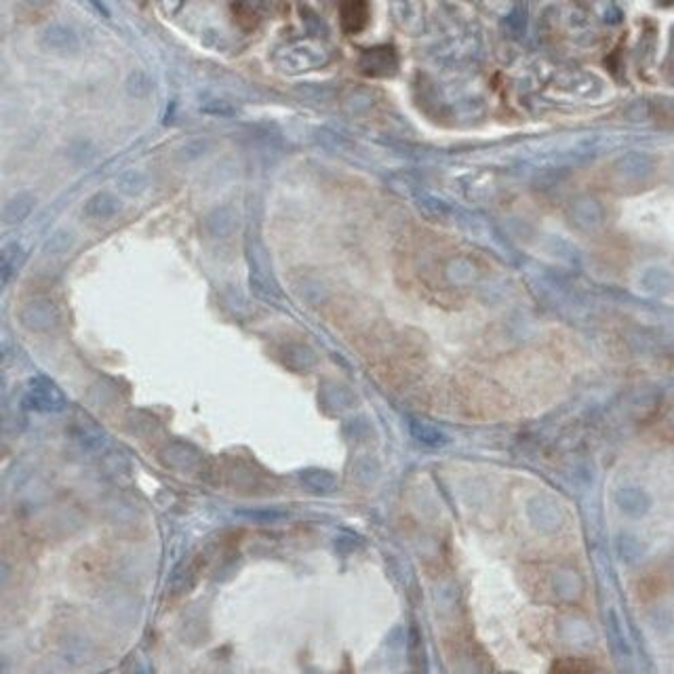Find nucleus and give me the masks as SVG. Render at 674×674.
I'll return each mask as SVG.
<instances>
[{
    "instance_id": "1a4fd4ad",
    "label": "nucleus",
    "mask_w": 674,
    "mask_h": 674,
    "mask_svg": "<svg viewBox=\"0 0 674 674\" xmlns=\"http://www.w3.org/2000/svg\"><path fill=\"white\" fill-rule=\"evenodd\" d=\"M618 504L630 516H640V514H645L649 510V497H647V494H643L640 489H636V487L622 489L618 494Z\"/></svg>"
},
{
    "instance_id": "ddd939ff",
    "label": "nucleus",
    "mask_w": 674,
    "mask_h": 674,
    "mask_svg": "<svg viewBox=\"0 0 674 674\" xmlns=\"http://www.w3.org/2000/svg\"><path fill=\"white\" fill-rule=\"evenodd\" d=\"M200 112L211 114V116L230 118V116H234V114H236V106H234V103H230L228 99H222V97H211V99H207V101H203V103H200Z\"/></svg>"
},
{
    "instance_id": "7ed1b4c3",
    "label": "nucleus",
    "mask_w": 674,
    "mask_h": 674,
    "mask_svg": "<svg viewBox=\"0 0 674 674\" xmlns=\"http://www.w3.org/2000/svg\"><path fill=\"white\" fill-rule=\"evenodd\" d=\"M41 41H43V45L48 51L61 53V55H70V53L81 48L78 34L74 32V28H70L66 24H51V26H46Z\"/></svg>"
},
{
    "instance_id": "39448f33",
    "label": "nucleus",
    "mask_w": 674,
    "mask_h": 674,
    "mask_svg": "<svg viewBox=\"0 0 674 674\" xmlns=\"http://www.w3.org/2000/svg\"><path fill=\"white\" fill-rule=\"evenodd\" d=\"M121 211V200L110 192H97L85 205V213L91 220H110Z\"/></svg>"
},
{
    "instance_id": "6e6552de",
    "label": "nucleus",
    "mask_w": 674,
    "mask_h": 674,
    "mask_svg": "<svg viewBox=\"0 0 674 674\" xmlns=\"http://www.w3.org/2000/svg\"><path fill=\"white\" fill-rule=\"evenodd\" d=\"M32 207H34V196L28 194V192H21V194L13 196L6 203V207L2 211V220L6 224H19V222H24L30 215Z\"/></svg>"
},
{
    "instance_id": "423d86ee",
    "label": "nucleus",
    "mask_w": 674,
    "mask_h": 674,
    "mask_svg": "<svg viewBox=\"0 0 674 674\" xmlns=\"http://www.w3.org/2000/svg\"><path fill=\"white\" fill-rule=\"evenodd\" d=\"M55 308L48 304V302H32L24 312H21V320L26 327L30 329H48L55 325Z\"/></svg>"
},
{
    "instance_id": "2eb2a0df",
    "label": "nucleus",
    "mask_w": 674,
    "mask_h": 674,
    "mask_svg": "<svg viewBox=\"0 0 674 674\" xmlns=\"http://www.w3.org/2000/svg\"><path fill=\"white\" fill-rule=\"evenodd\" d=\"M118 185H121V190H125V192H129V194H135V192H141V190H143L145 178H143L139 171H127V173H123V175L118 178Z\"/></svg>"
},
{
    "instance_id": "f257e3e1",
    "label": "nucleus",
    "mask_w": 674,
    "mask_h": 674,
    "mask_svg": "<svg viewBox=\"0 0 674 674\" xmlns=\"http://www.w3.org/2000/svg\"><path fill=\"white\" fill-rule=\"evenodd\" d=\"M26 407L34 409V411H53V413H59L66 409V397L63 392L53 384L48 382L46 377H36L30 382V390L24 399Z\"/></svg>"
},
{
    "instance_id": "f8f14e48",
    "label": "nucleus",
    "mask_w": 674,
    "mask_h": 674,
    "mask_svg": "<svg viewBox=\"0 0 674 674\" xmlns=\"http://www.w3.org/2000/svg\"><path fill=\"white\" fill-rule=\"evenodd\" d=\"M19 260H21V249H19V245H6V247L2 249V262H0V264H2V287L9 285L13 272L19 266Z\"/></svg>"
},
{
    "instance_id": "9d476101",
    "label": "nucleus",
    "mask_w": 674,
    "mask_h": 674,
    "mask_svg": "<svg viewBox=\"0 0 674 674\" xmlns=\"http://www.w3.org/2000/svg\"><path fill=\"white\" fill-rule=\"evenodd\" d=\"M409 430H411V434H413L422 445H428V447H443V445L447 443V436H445L439 428H434V426H430V424H426V422H411V424H409Z\"/></svg>"
},
{
    "instance_id": "0eeeda50",
    "label": "nucleus",
    "mask_w": 674,
    "mask_h": 674,
    "mask_svg": "<svg viewBox=\"0 0 674 674\" xmlns=\"http://www.w3.org/2000/svg\"><path fill=\"white\" fill-rule=\"evenodd\" d=\"M342 24L346 32H360L367 24V0H342Z\"/></svg>"
},
{
    "instance_id": "f03ea898",
    "label": "nucleus",
    "mask_w": 674,
    "mask_h": 674,
    "mask_svg": "<svg viewBox=\"0 0 674 674\" xmlns=\"http://www.w3.org/2000/svg\"><path fill=\"white\" fill-rule=\"evenodd\" d=\"M322 63V53L316 51L310 45H295L285 48L278 57V66L285 70V72H304V70H310Z\"/></svg>"
},
{
    "instance_id": "9b49d317",
    "label": "nucleus",
    "mask_w": 674,
    "mask_h": 674,
    "mask_svg": "<svg viewBox=\"0 0 674 674\" xmlns=\"http://www.w3.org/2000/svg\"><path fill=\"white\" fill-rule=\"evenodd\" d=\"M300 479H302V483H304V485H308L312 491H322V494L333 491V489H335V485H337V479H335L331 472H327V470H318V468L304 470V472L300 474Z\"/></svg>"
},
{
    "instance_id": "f3484780",
    "label": "nucleus",
    "mask_w": 674,
    "mask_h": 674,
    "mask_svg": "<svg viewBox=\"0 0 674 674\" xmlns=\"http://www.w3.org/2000/svg\"><path fill=\"white\" fill-rule=\"evenodd\" d=\"M622 552H624L626 558H638L640 548L636 546V541L632 538H624V541H622Z\"/></svg>"
},
{
    "instance_id": "dca6fc26",
    "label": "nucleus",
    "mask_w": 674,
    "mask_h": 674,
    "mask_svg": "<svg viewBox=\"0 0 674 674\" xmlns=\"http://www.w3.org/2000/svg\"><path fill=\"white\" fill-rule=\"evenodd\" d=\"M127 87H129V93H133L137 97H143V95L150 93L152 85H150V78L143 72H133L129 76V81H127Z\"/></svg>"
},
{
    "instance_id": "4468645a",
    "label": "nucleus",
    "mask_w": 674,
    "mask_h": 674,
    "mask_svg": "<svg viewBox=\"0 0 674 674\" xmlns=\"http://www.w3.org/2000/svg\"><path fill=\"white\" fill-rule=\"evenodd\" d=\"M236 514L247 519V521H253V523H278V521L287 519V514L278 512V510H238Z\"/></svg>"
},
{
    "instance_id": "20e7f679",
    "label": "nucleus",
    "mask_w": 674,
    "mask_h": 674,
    "mask_svg": "<svg viewBox=\"0 0 674 674\" xmlns=\"http://www.w3.org/2000/svg\"><path fill=\"white\" fill-rule=\"evenodd\" d=\"M360 66L367 74H373V76L392 74L397 70V55L390 46H377L362 55Z\"/></svg>"
}]
</instances>
